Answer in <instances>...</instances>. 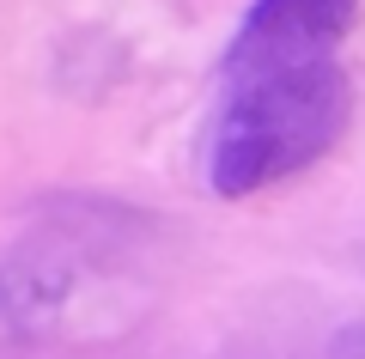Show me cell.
I'll return each mask as SVG.
<instances>
[{
    "label": "cell",
    "instance_id": "4",
    "mask_svg": "<svg viewBox=\"0 0 365 359\" xmlns=\"http://www.w3.org/2000/svg\"><path fill=\"white\" fill-rule=\"evenodd\" d=\"M329 359H365V323H359V329H347V335H341V341H335V353H329Z\"/></svg>",
    "mask_w": 365,
    "mask_h": 359
},
{
    "label": "cell",
    "instance_id": "1",
    "mask_svg": "<svg viewBox=\"0 0 365 359\" xmlns=\"http://www.w3.org/2000/svg\"><path fill=\"white\" fill-rule=\"evenodd\" d=\"M225 91L232 98L207 141V189L225 201H244L311 171L323 153H335L353 116V79L341 74V61L262 74Z\"/></svg>",
    "mask_w": 365,
    "mask_h": 359
},
{
    "label": "cell",
    "instance_id": "3",
    "mask_svg": "<svg viewBox=\"0 0 365 359\" xmlns=\"http://www.w3.org/2000/svg\"><path fill=\"white\" fill-rule=\"evenodd\" d=\"M353 19H359V0H250L220 74L225 86H244V79H262V74L335 61Z\"/></svg>",
    "mask_w": 365,
    "mask_h": 359
},
{
    "label": "cell",
    "instance_id": "2",
    "mask_svg": "<svg viewBox=\"0 0 365 359\" xmlns=\"http://www.w3.org/2000/svg\"><path fill=\"white\" fill-rule=\"evenodd\" d=\"M98 274H110V244H98V231L86 219L79 226L61 219V226L31 231L0 256V323L19 335L61 329L73 298Z\"/></svg>",
    "mask_w": 365,
    "mask_h": 359
}]
</instances>
